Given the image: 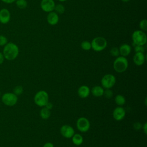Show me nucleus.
Returning <instances> with one entry per match:
<instances>
[{
    "label": "nucleus",
    "instance_id": "obj_27",
    "mask_svg": "<svg viewBox=\"0 0 147 147\" xmlns=\"http://www.w3.org/2000/svg\"><path fill=\"white\" fill-rule=\"evenodd\" d=\"M103 95L106 98L110 99V98H111L113 96V91L110 89H106V90H104Z\"/></svg>",
    "mask_w": 147,
    "mask_h": 147
},
{
    "label": "nucleus",
    "instance_id": "obj_5",
    "mask_svg": "<svg viewBox=\"0 0 147 147\" xmlns=\"http://www.w3.org/2000/svg\"><path fill=\"white\" fill-rule=\"evenodd\" d=\"M91 48L96 51L100 52L106 48L107 45L106 40L103 37H96L91 42Z\"/></svg>",
    "mask_w": 147,
    "mask_h": 147
},
{
    "label": "nucleus",
    "instance_id": "obj_25",
    "mask_svg": "<svg viewBox=\"0 0 147 147\" xmlns=\"http://www.w3.org/2000/svg\"><path fill=\"white\" fill-rule=\"evenodd\" d=\"M23 87L21 86H17L14 87L13 90V93L16 95H20L23 92Z\"/></svg>",
    "mask_w": 147,
    "mask_h": 147
},
{
    "label": "nucleus",
    "instance_id": "obj_8",
    "mask_svg": "<svg viewBox=\"0 0 147 147\" xmlns=\"http://www.w3.org/2000/svg\"><path fill=\"white\" fill-rule=\"evenodd\" d=\"M76 127L80 132H87L90 127L89 120L86 117H80L76 121Z\"/></svg>",
    "mask_w": 147,
    "mask_h": 147
},
{
    "label": "nucleus",
    "instance_id": "obj_36",
    "mask_svg": "<svg viewBox=\"0 0 147 147\" xmlns=\"http://www.w3.org/2000/svg\"><path fill=\"white\" fill-rule=\"evenodd\" d=\"M122 2H129L130 0H121Z\"/></svg>",
    "mask_w": 147,
    "mask_h": 147
},
{
    "label": "nucleus",
    "instance_id": "obj_11",
    "mask_svg": "<svg viewBox=\"0 0 147 147\" xmlns=\"http://www.w3.org/2000/svg\"><path fill=\"white\" fill-rule=\"evenodd\" d=\"M126 115V111L121 106L117 107L114 109L113 112V117L114 119L116 121H121L122 120Z\"/></svg>",
    "mask_w": 147,
    "mask_h": 147
},
{
    "label": "nucleus",
    "instance_id": "obj_28",
    "mask_svg": "<svg viewBox=\"0 0 147 147\" xmlns=\"http://www.w3.org/2000/svg\"><path fill=\"white\" fill-rule=\"evenodd\" d=\"M7 42V38L3 35H0V47H4Z\"/></svg>",
    "mask_w": 147,
    "mask_h": 147
},
{
    "label": "nucleus",
    "instance_id": "obj_6",
    "mask_svg": "<svg viewBox=\"0 0 147 147\" xmlns=\"http://www.w3.org/2000/svg\"><path fill=\"white\" fill-rule=\"evenodd\" d=\"M1 100L5 105L13 106L17 103L18 96L13 92H6L2 95Z\"/></svg>",
    "mask_w": 147,
    "mask_h": 147
},
{
    "label": "nucleus",
    "instance_id": "obj_17",
    "mask_svg": "<svg viewBox=\"0 0 147 147\" xmlns=\"http://www.w3.org/2000/svg\"><path fill=\"white\" fill-rule=\"evenodd\" d=\"M104 88L100 86H95L92 88L91 93L95 97H100L103 95Z\"/></svg>",
    "mask_w": 147,
    "mask_h": 147
},
{
    "label": "nucleus",
    "instance_id": "obj_38",
    "mask_svg": "<svg viewBox=\"0 0 147 147\" xmlns=\"http://www.w3.org/2000/svg\"><path fill=\"white\" fill-rule=\"evenodd\" d=\"M1 92L0 91V98H1Z\"/></svg>",
    "mask_w": 147,
    "mask_h": 147
},
{
    "label": "nucleus",
    "instance_id": "obj_31",
    "mask_svg": "<svg viewBox=\"0 0 147 147\" xmlns=\"http://www.w3.org/2000/svg\"><path fill=\"white\" fill-rule=\"evenodd\" d=\"M46 108H47L48 109H49V110H51L52 108H53V104L51 103V102H48L47 103V105H45V106Z\"/></svg>",
    "mask_w": 147,
    "mask_h": 147
},
{
    "label": "nucleus",
    "instance_id": "obj_13",
    "mask_svg": "<svg viewBox=\"0 0 147 147\" xmlns=\"http://www.w3.org/2000/svg\"><path fill=\"white\" fill-rule=\"evenodd\" d=\"M133 61L138 66L142 65L145 60V56L142 52H136L133 56Z\"/></svg>",
    "mask_w": 147,
    "mask_h": 147
},
{
    "label": "nucleus",
    "instance_id": "obj_20",
    "mask_svg": "<svg viewBox=\"0 0 147 147\" xmlns=\"http://www.w3.org/2000/svg\"><path fill=\"white\" fill-rule=\"evenodd\" d=\"M115 102L117 105L119 106H121L125 105L126 102V99L124 96L121 94H118L116 95L115 98Z\"/></svg>",
    "mask_w": 147,
    "mask_h": 147
},
{
    "label": "nucleus",
    "instance_id": "obj_33",
    "mask_svg": "<svg viewBox=\"0 0 147 147\" xmlns=\"http://www.w3.org/2000/svg\"><path fill=\"white\" fill-rule=\"evenodd\" d=\"M4 60H5V58L2 52H0V65H1L3 63Z\"/></svg>",
    "mask_w": 147,
    "mask_h": 147
},
{
    "label": "nucleus",
    "instance_id": "obj_2",
    "mask_svg": "<svg viewBox=\"0 0 147 147\" xmlns=\"http://www.w3.org/2000/svg\"><path fill=\"white\" fill-rule=\"evenodd\" d=\"M128 61L125 57L118 56L113 63V68L118 73L125 72L128 67Z\"/></svg>",
    "mask_w": 147,
    "mask_h": 147
},
{
    "label": "nucleus",
    "instance_id": "obj_10",
    "mask_svg": "<svg viewBox=\"0 0 147 147\" xmlns=\"http://www.w3.org/2000/svg\"><path fill=\"white\" fill-rule=\"evenodd\" d=\"M40 6L43 11L49 13L54 10L55 3L53 0H42Z\"/></svg>",
    "mask_w": 147,
    "mask_h": 147
},
{
    "label": "nucleus",
    "instance_id": "obj_9",
    "mask_svg": "<svg viewBox=\"0 0 147 147\" xmlns=\"http://www.w3.org/2000/svg\"><path fill=\"white\" fill-rule=\"evenodd\" d=\"M60 133L64 137L66 138H70L75 134V131L71 126L64 125L60 128Z\"/></svg>",
    "mask_w": 147,
    "mask_h": 147
},
{
    "label": "nucleus",
    "instance_id": "obj_26",
    "mask_svg": "<svg viewBox=\"0 0 147 147\" xmlns=\"http://www.w3.org/2000/svg\"><path fill=\"white\" fill-rule=\"evenodd\" d=\"M111 55L114 57H118L119 55V49L117 47H113L110 50Z\"/></svg>",
    "mask_w": 147,
    "mask_h": 147
},
{
    "label": "nucleus",
    "instance_id": "obj_4",
    "mask_svg": "<svg viewBox=\"0 0 147 147\" xmlns=\"http://www.w3.org/2000/svg\"><path fill=\"white\" fill-rule=\"evenodd\" d=\"M34 103L39 107H45L49 102V95L44 90L38 91L34 96Z\"/></svg>",
    "mask_w": 147,
    "mask_h": 147
},
{
    "label": "nucleus",
    "instance_id": "obj_34",
    "mask_svg": "<svg viewBox=\"0 0 147 147\" xmlns=\"http://www.w3.org/2000/svg\"><path fill=\"white\" fill-rule=\"evenodd\" d=\"M142 129H143V130H144L145 134H146V133H147V123L145 122V123H144V125H142Z\"/></svg>",
    "mask_w": 147,
    "mask_h": 147
},
{
    "label": "nucleus",
    "instance_id": "obj_18",
    "mask_svg": "<svg viewBox=\"0 0 147 147\" xmlns=\"http://www.w3.org/2000/svg\"><path fill=\"white\" fill-rule=\"evenodd\" d=\"M72 138V141L76 146L80 145L83 142V138L80 134H74Z\"/></svg>",
    "mask_w": 147,
    "mask_h": 147
},
{
    "label": "nucleus",
    "instance_id": "obj_14",
    "mask_svg": "<svg viewBox=\"0 0 147 147\" xmlns=\"http://www.w3.org/2000/svg\"><path fill=\"white\" fill-rule=\"evenodd\" d=\"M59 16L55 11H51L48 13L47 20L49 24L51 25H55L59 22Z\"/></svg>",
    "mask_w": 147,
    "mask_h": 147
},
{
    "label": "nucleus",
    "instance_id": "obj_21",
    "mask_svg": "<svg viewBox=\"0 0 147 147\" xmlns=\"http://www.w3.org/2000/svg\"><path fill=\"white\" fill-rule=\"evenodd\" d=\"M16 3L17 6L21 9H25L28 5V3L26 0H16Z\"/></svg>",
    "mask_w": 147,
    "mask_h": 147
},
{
    "label": "nucleus",
    "instance_id": "obj_29",
    "mask_svg": "<svg viewBox=\"0 0 147 147\" xmlns=\"http://www.w3.org/2000/svg\"><path fill=\"white\" fill-rule=\"evenodd\" d=\"M134 51L136 52H145V48L142 45H136L134 46Z\"/></svg>",
    "mask_w": 147,
    "mask_h": 147
},
{
    "label": "nucleus",
    "instance_id": "obj_19",
    "mask_svg": "<svg viewBox=\"0 0 147 147\" xmlns=\"http://www.w3.org/2000/svg\"><path fill=\"white\" fill-rule=\"evenodd\" d=\"M51 115V110L46 108L45 107H43L40 110V115L41 117V118L44 119H48Z\"/></svg>",
    "mask_w": 147,
    "mask_h": 147
},
{
    "label": "nucleus",
    "instance_id": "obj_22",
    "mask_svg": "<svg viewBox=\"0 0 147 147\" xmlns=\"http://www.w3.org/2000/svg\"><path fill=\"white\" fill-rule=\"evenodd\" d=\"M54 10L57 14H63L65 11V7L61 4H57L55 5Z\"/></svg>",
    "mask_w": 147,
    "mask_h": 147
},
{
    "label": "nucleus",
    "instance_id": "obj_16",
    "mask_svg": "<svg viewBox=\"0 0 147 147\" xmlns=\"http://www.w3.org/2000/svg\"><path fill=\"white\" fill-rule=\"evenodd\" d=\"M131 50V47L127 44H122L119 48V54H121L122 56H123V57L128 56L130 53Z\"/></svg>",
    "mask_w": 147,
    "mask_h": 147
},
{
    "label": "nucleus",
    "instance_id": "obj_35",
    "mask_svg": "<svg viewBox=\"0 0 147 147\" xmlns=\"http://www.w3.org/2000/svg\"><path fill=\"white\" fill-rule=\"evenodd\" d=\"M3 2L5 3H7V4H10V3H12L14 2H16V0H1Z\"/></svg>",
    "mask_w": 147,
    "mask_h": 147
},
{
    "label": "nucleus",
    "instance_id": "obj_1",
    "mask_svg": "<svg viewBox=\"0 0 147 147\" xmlns=\"http://www.w3.org/2000/svg\"><path fill=\"white\" fill-rule=\"evenodd\" d=\"M2 53L4 58L7 60L16 59L19 54L18 47L12 42H7L3 47Z\"/></svg>",
    "mask_w": 147,
    "mask_h": 147
},
{
    "label": "nucleus",
    "instance_id": "obj_7",
    "mask_svg": "<svg viewBox=\"0 0 147 147\" xmlns=\"http://www.w3.org/2000/svg\"><path fill=\"white\" fill-rule=\"evenodd\" d=\"M100 82L102 87L103 88L110 89L115 85L116 78L114 75L108 74L103 76Z\"/></svg>",
    "mask_w": 147,
    "mask_h": 147
},
{
    "label": "nucleus",
    "instance_id": "obj_30",
    "mask_svg": "<svg viewBox=\"0 0 147 147\" xmlns=\"http://www.w3.org/2000/svg\"><path fill=\"white\" fill-rule=\"evenodd\" d=\"M142 125H141V123H140V122H135L134 124H133V127H134V129H135V130H140L141 128H142Z\"/></svg>",
    "mask_w": 147,
    "mask_h": 147
},
{
    "label": "nucleus",
    "instance_id": "obj_3",
    "mask_svg": "<svg viewBox=\"0 0 147 147\" xmlns=\"http://www.w3.org/2000/svg\"><path fill=\"white\" fill-rule=\"evenodd\" d=\"M133 45H144L146 43L147 37L146 34L142 30H137L134 31L131 35Z\"/></svg>",
    "mask_w": 147,
    "mask_h": 147
},
{
    "label": "nucleus",
    "instance_id": "obj_32",
    "mask_svg": "<svg viewBox=\"0 0 147 147\" xmlns=\"http://www.w3.org/2000/svg\"><path fill=\"white\" fill-rule=\"evenodd\" d=\"M43 147H54V145L52 142H46L43 145Z\"/></svg>",
    "mask_w": 147,
    "mask_h": 147
},
{
    "label": "nucleus",
    "instance_id": "obj_24",
    "mask_svg": "<svg viewBox=\"0 0 147 147\" xmlns=\"http://www.w3.org/2000/svg\"><path fill=\"white\" fill-rule=\"evenodd\" d=\"M140 28L142 30V31H146L147 30V21L145 19L142 20L139 24Z\"/></svg>",
    "mask_w": 147,
    "mask_h": 147
},
{
    "label": "nucleus",
    "instance_id": "obj_37",
    "mask_svg": "<svg viewBox=\"0 0 147 147\" xmlns=\"http://www.w3.org/2000/svg\"><path fill=\"white\" fill-rule=\"evenodd\" d=\"M59 1H60V2H65V1H66L67 0H59Z\"/></svg>",
    "mask_w": 147,
    "mask_h": 147
},
{
    "label": "nucleus",
    "instance_id": "obj_23",
    "mask_svg": "<svg viewBox=\"0 0 147 147\" xmlns=\"http://www.w3.org/2000/svg\"><path fill=\"white\" fill-rule=\"evenodd\" d=\"M81 48L85 51H88L91 48V42L88 41H84L81 43Z\"/></svg>",
    "mask_w": 147,
    "mask_h": 147
},
{
    "label": "nucleus",
    "instance_id": "obj_15",
    "mask_svg": "<svg viewBox=\"0 0 147 147\" xmlns=\"http://www.w3.org/2000/svg\"><path fill=\"white\" fill-rule=\"evenodd\" d=\"M90 94V88L86 85L81 86L78 90V94L81 98H86L89 96Z\"/></svg>",
    "mask_w": 147,
    "mask_h": 147
},
{
    "label": "nucleus",
    "instance_id": "obj_12",
    "mask_svg": "<svg viewBox=\"0 0 147 147\" xmlns=\"http://www.w3.org/2000/svg\"><path fill=\"white\" fill-rule=\"evenodd\" d=\"M10 13L8 9L3 8L0 10V23L6 24L10 21Z\"/></svg>",
    "mask_w": 147,
    "mask_h": 147
}]
</instances>
